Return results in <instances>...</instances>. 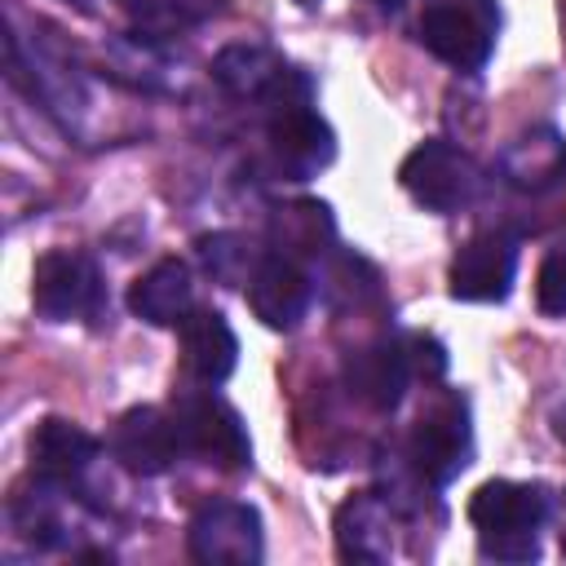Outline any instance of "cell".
<instances>
[{"mask_svg": "<svg viewBox=\"0 0 566 566\" xmlns=\"http://www.w3.org/2000/svg\"><path fill=\"white\" fill-rule=\"evenodd\" d=\"M212 80H217L230 97H243V102L283 106V102H305V97H310L305 75H296V66H287L279 49L256 44V40L226 44V49L212 57Z\"/></svg>", "mask_w": 566, "mask_h": 566, "instance_id": "obj_4", "label": "cell"}, {"mask_svg": "<svg viewBox=\"0 0 566 566\" xmlns=\"http://www.w3.org/2000/svg\"><path fill=\"white\" fill-rule=\"evenodd\" d=\"M142 27H155V31H172V27H190V22H203L212 13L226 9V0H119Z\"/></svg>", "mask_w": 566, "mask_h": 566, "instance_id": "obj_20", "label": "cell"}, {"mask_svg": "<svg viewBox=\"0 0 566 566\" xmlns=\"http://www.w3.org/2000/svg\"><path fill=\"white\" fill-rule=\"evenodd\" d=\"M469 447H473V429H469V407L464 398L447 394L438 398L411 429L407 438V460L416 464V473L433 486L451 482L464 464H469Z\"/></svg>", "mask_w": 566, "mask_h": 566, "instance_id": "obj_7", "label": "cell"}, {"mask_svg": "<svg viewBox=\"0 0 566 566\" xmlns=\"http://www.w3.org/2000/svg\"><path fill=\"white\" fill-rule=\"evenodd\" d=\"M190 296H195V283H190V265L177 261V256H164L155 261L133 287H128V310L150 323V327H177L186 314H190Z\"/></svg>", "mask_w": 566, "mask_h": 566, "instance_id": "obj_17", "label": "cell"}, {"mask_svg": "<svg viewBox=\"0 0 566 566\" xmlns=\"http://www.w3.org/2000/svg\"><path fill=\"white\" fill-rule=\"evenodd\" d=\"M469 522L482 557L531 562L539 557V531L548 522V491L539 482L491 478L469 495Z\"/></svg>", "mask_w": 566, "mask_h": 566, "instance_id": "obj_1", "label": "cell"}, {"mask_svg": "<svg viewBox=\"0 0 566 566\" xmlns=\"http://www.w3.org/2000/svg\"><path fill=\"white\" fill-rule=\"evenodd\" d=\"M517 274V243L504 230H478L451 261L447 283L455 301H504Z\"/></svg>", "mask_w": 566, "mask_h": 566, "instance_id": "obj_9", "label": "cell"}, {"mask_svg": "<svg viewBox=\"0 0 566 566\" xmlns=\"http://www.w3.org/2000/svg\"><path fill=\"white\" fill-rule=\"evenodd\" d=\"M407 349V363H411V376H424V380H438L447 371V349L438 336H424V332H411L402 340Z\"/></svg>", "mask_w": 566, "mask_h": 566, "instance_id": "obj_22", "label": "cell"}, {"mask_svg": "<svg viewBox=\"0 0 566 566\" xmlns=\"http://www.w3.org/2000/svg\"><path fill=\"white\" fill-rule=\"evenodd\" d=\"M345 380H349V389L367 407L394 411L402 402V394H407V380H411V363H407L402 340H371V345H363L345 363Z\"/></svg>", "mask_w": 566, "mask_h": 566, "instance_id": "obj_15", "label": "cell"}, {"mask_svg": "<svg viewBox=\"0 0 566 566\" xmlns=\"http://www.w3.org/2000/svg\"><path fill=\"white\" fill-rule=\"evenodd\" d=\"M31 301L44 318L71 323V318H97L106 305V283L97 265L84 252L53 248L31 270Z\"/></svg>", "mask_w": 566, "mask_h": 566, "instance_id": "obj_6", "label": "cell"}, {"mask_svg": "<svg viewBox=\"0 0 566 566\" xmlns=\"http://www.w3.org/2000/svg\"><path fill=\"white\" fill-rule=\"evenodd\" d=\"M562 553H566V504H562Z\"/></svg>", "mask_w": 566, "mask_h": 566, "instance_id": "obj_24", "label": "cell"}, {"mask_svg": "<svg viewBox=\"0 0 566 566\" xmlns=\"http://www.w3.org/2000/svg\"><path fill=\"white\" fill-rule=\"evenodd\" d=\"M248 305L274 332L296 327L301 314H305V305H310V279H305V270L292 256H283V252H265L261 265L248 279Z\"/></svg>", "mask_w": 566, "mask_h": 566, "instance_id": "obj_11", "label": "cell"}, {"mask_svg": "<svg viewBox=\"0 0 566 566\" xmlns=\"http://www.w3.org/2000/svg\"><path fill=\"white\" fill-rule=\"evenodd\" d=\"M270 150H274L279 168H283L292 181H305V177H314L318 168L332 164L336 137H332L327 119H323L318 111H310V97H305V102H283V106H274V119H270Z\"/></svg>", "mask_w": 566, "mask_h": 566, "instance_id": "obj_10", "label": "cell"}, {"mask_svg": "<svg viewBox=\"0 0 566 566\" xmlns=\"http://www.w3.org/2000/svg\"><path fill=\"white\" fill-rule=\"evenodd\" d=\"M500 172H504L509 186L531 190V195L557 186L562 172H566V142H562V133L557 128H531V133L513 137L509 150L500 155Z\"/></svg>", "mask_w": 566, "mask_h": 566, "instance_id": "obj_18", "label": "cell"}, {"mask_svg": "<svg viewBox=\"0 0 566 566\" xmlns=\"http://www.w3.org/2000/svg\"><path fill=\"white\" fill-rule=\"evenodd\" d=\"M261 256L265 252H252V239H243V234H203L199 239V261L208 265L212 279H221L230 287H239V283L248 287Z\"/></svg>", "mask_w": 566, "mask_h": 566, "instance_id": "obj_19", "label": "cell"}, {"mask_svg": "<svg viewBox=\"0 0 566 566\" xmlns=\"http://www.w3.org/2000/svg\"><path fill=\"white\" fill-rule=\"evenodd\" d=\"M535 301L544 314H566V252H548L535 274Z\"/></svg>", "mask_w": 566, "mask_h": 566, "instance_id": "obj_21", "label": "cell"}, {"mask_svg": "<svg viewBox=\"0 0 566 566\" xmlns=\"http://www.w3.org/2000/svg\"><path fill=\"white\" fill-rule=\"evenodd\" d=\"M177 340H181V363L199 385H221L239 367V336L217 310L190 305V314L177 323Z\"/></svg>", "mask_w": 566, "mask_h": 566, "instance_id": "obj_13", "label": "cell"}, {"mask_svg": "<svg viewBox=\"0 0 566 566\" xmlns=\"http://www.w3.org/2000/svg\"><path fill=\"white\" fill-rule=\"evenodd\" d=\"M336 553L345 562H389L394 517L376 491H358L336 509Z\"/></svg>", "mask_w": 566, "mask_h": 566, "instance_id": "obj_16", "label": "cell"}, {"mask_svg": "<svg viewBox=\"0 0 566 566\" xmlns=\"http://www.w3.org/2000/svg\"><path fill=\"white\" fill-rule=\"evenodd\" d=\"M420 44L455 71H478L491 57L486 27L460 4H429L420 18Z\"/></svg>", "mask_w": 566, "mask_h": 566, "instance_id": "obj_14", "label": "cell"}, {"mask_svg": "<svg viewBox=\"0 0 566 566\" xmlns=\"http://www.w3.org/2000/svg\"><path fill=\"white\" fill-rule=\"evenodd\" d=\"M398 181L420 208L455 212L478 195V164L469 150L451 146L447 137H429L398 164Z\"/></svg>", "mask_w": 566, "mask_h": 566, "instance_id": "obj_3", "label": "cell"}, {"mask_svg": "<svg viewBox=\"0 0 566 566\" xmlns=\"http://www.w3.org/2000/svg\"><path fill=\"white\" fill-rule=\"evenodd\" d=\"M111 455L137 473V478H159L168 473L181 455H186V442H181V429H177V416L164 411V407H128L115 429H111Z\"/></svg>", "mask_w": 566, "mask_h": 566, "instance_id": "obj_8", "label": "cell"}, {"mask_svg": "<svg viewBox=\"0 0 566 566\" xmlns=\"http://www.w3.org/2000/svg\"><path fill=\"white\" fill-rule=\"evenodd\" d=\"M296 4H301V9H318L323 0H296Z\"/></svg>", "mask_w": 566, "mask_h": 566, "instance_id": "obj_25", "label": "cell"}, {"mask_svg": "<svg viewBox=\"0 0 566 566\" xmlns=\"http://www.w3.org/2000/svg\"><path fill=\"white\" fill-rule=\"evenodd\" d=\"M367 4H376V9H385V13H394V9H402V0H367Z\"/></svg>", "mask_w": 566, "mask_h": 566, "instance_id": "obj_23", "label": "cell"}, {"mask_svg": "<svg viewBox=\"0 0 566 566\" xmlns=\"http://www.w3.org/2000/svg\"><path fill=\"white\" fill-rule=\"evenodd\" d=\"M31 473L40 482H53V486H71L88 473V464L97 460V438L88 429H80L75 420H62V416H49L31 429Z\"/></svg>", "mask_w": 566, "mask_h": 566, "instance_id": "obj_12", "label": "cell"}, {"mask_svg": "<svg viewBox=\"0 0 566 566\" xmlns=\"http://www.w3.org/2000/svg\"><path fill=\"white\" fill-rule=\"evenodd\" d=\"M186 548L208 566H256L265 553L261 513L243 500H208L186 526Z\"/></svg>", "mask_w": 566, "mask_h": 566, "instance_id": "obj_5", "label": "cell"}, {"mask_svg": "<svg viewBox=\"0 0 566 566\" xmlns=\"http://www.w3.org/2000/svg\"><path fill=\"white\" fill-rule=\"evenodd\" d=\"M172 416H177L186 455H199L212 469H248L252 464L248 424L221 394H212V389L181 394L172 402Z\"/></svg>", "mask_w": 566, "mask_h": 566, "instance_id": "obj_2", "label": "cell"}]
</instances>
